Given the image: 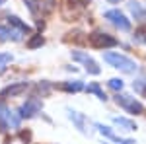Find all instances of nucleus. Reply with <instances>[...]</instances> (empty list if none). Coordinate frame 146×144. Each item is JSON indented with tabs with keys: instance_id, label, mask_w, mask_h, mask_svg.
Instances as JSON below:
<instances>
[{
	"instance_id": "1",
	"label": "nucleus",
	"mask_w": 146,
	"mask_h": 144,
	"mask_svg": "<svg viewBox=\"0 0 146 144\" xmlns=\"http://www.w3.org/2000/svg\"><path fill=\"white\" fill-rule=\"evenodd\" d=\"M103 60H105L107 64H111L113 68L125 72V74H135L136 68H138L133 58L121 55V53H105V55H103Z\"/></svg>"
},
{
	"instance_id": "2",
	"label": "nucleus",
	"mask_w": 146,
	"mask_h": 144,
	"mask_svg": "<svg viewBox=\"0 0 146 144\" xmlns=\"http://www.w3.org/2000/svg\"><path fill=\"white\" fill-rule=\"evenodd\" d=\"M88 43L94 47V49H109V47H115L117 45V39L111 37L107 33H101V31H94V33L88 35Z\"/></svg>"
},
{
	"instance_id": "3",
	"label": "nucleus",
	"mask_w": 146,
	"mask_h": 144,
	"mask_svg": "<svg viewBox=\"0 0 146 144\" xmlns=\"http://www.w3.org/2000/svg\"><path fill=\"white\" fill-rule=\"evenodd\" d=\"M115 101H117L125 111H129V113H135V115H142V113H144V105H142L138 100H135V98H129V96H123V94H117Z\"/></svg>"
},
{
	"instance_id": "4",
	"label": "nucleus",
	"mask_w": 146,
	"mask_h": 144,
	"mask_svg": "<svg viewBox=\"0 0 146 144\" xmlns=\"http://www.w3.org/2000/svg\"><path fill=\"white\" fill-rule=\"evenodd\" d=\"M105 20H109L121 31H129L131 29V22L127 20V16H125L123 12H119V10H107L105 12Z\"/></svg>"
},
{
	"instance_id": "5",
	"label": "nucleus",
	"mask_w": 146,
	"mask_h": 144,
	"mask_svg": "<svg viewBox=\"0 0 146 144\" xmlns=\"http://www.w3.org/2000/svg\"><path fill=\"white\" fill-rule=\"evenodd\" d=\"M72 58H74V60H80V62H84L86 72H90V74H94V76H98V74L101 72V68L98 66V62H96L92 56H88L86 53H82V51H74V53H72Z\"/></svg>"
},
{
	"instance_id": "6",
	"label": "nucleus",
	"mask_w": 146,
	"mask_h": 144,
	"mask_svg": "<svg viewBox=\"0 0 146 144\" xmlns=\"http://www.w3.org/2000/svg\"><path fill=\"white\" fill-rule=\"evenodd\" d=\"M27 88H29L27 82H16V84H10V86H6V88L0 92V98H2V100H6V98H18V96H22Z\"/></svg>"
},
{
	"instance_id": "7",
	"label": "nucleus",
	"mask_w": 146,
	"mask_h": 144,
	"mask_svg": "<svg viewBox=\"0 0 146 144\" xmlns=\"http://www.w3.org/2000/svg\"><path fill=\"white\" fill-rule=\"evenodd\" d=\"M39 111H41V101L37 98H31V100H27L20 107V117L22 119H29V117H33L35 113H39Z\"/></svg>"
},
{
	"instance_id": "8",
	"label": "nucleus",
	"mask_w": 146,
	"mask_h": 144,
	"mask_svg": "<svg viewBox=\"0 0 146 144\" xmlns=\"http://www.w3.org/2000/svg\"><path fill=\"white\" fill-rule=\"evenodd\" d=\"M113 123L117 127H121L123 131H136V123H133L131 119H125V117H113Z\"/></svg>"
},
{
	"instance_id": "9",
	"label": "nucleus",
	"mask_w": 146,
	"mask_h": 144,
	"mask_svg": "<svg viewBox=\"0 0 146 144\" xmlns=\"http://www.w3.org/2000/svg\"><path fill=\"white\" fill-rule=\"evenodd\" d=\"M68 117H70V121L74 123L82 133H86V129H84V121H86V119H84V115H80L78 111H74V109H68Z\"/></svg>"
},
{
	"instance_id": "10",
	"label": "nucleus",
	"mask_w": 146,
	"mask_h": 144,
	"mask_svg": "<svg viewBox=\"0 0 146 144\" xmlns=\"http://www.w3.org/2000/svg\"><path fill=\"white\" fill-rule=\"evenodd\" d=\"M8 23L14 25V27H16L18 31H22V33H27V31H29V25H27V23H23L18 16H8Z\"/></svg>"
},
{
	"instance_id": "11",
	"label": "nucleus",
	"mask_w": 146,
	"mask_h": 144,
	"mask_svg": "<svg viewBox=\"0 0 146 144\" xmlns=\"http://www.w3.org/2000/svg\"><path fill=\"white\" fill-rule=\"evenodd\" d=\"M20 41V35L18 31H12L8 27H0V41Z\"/></svg>"
},
{
	"instance_id": "12",
	"label": "nucleus",
	"mask_w": 146,
	"mask_h": 144,
	"mask_svg": "<svg viewBox=\"0 0 146 144\" xmlns=\"http://www.w3.org/2000/svg\"><path fill=\"white\" fill-rule=\"evenodd\" d=\"M60 88L64 90V92H72V94H76L80 90H84V84L80 82V80H72V82H64Z\"/></svg>"
},
{
	"instance_id": "13",
	"label": "nucleus",
	"mask_w": 146,
	"mask_h": 144,
	"mask_svg": "<svg viewBox=\"0 0 146 144\" xmlns=\"http://www.w3.org/2000/svg\"><path fill=\"white\" fill-rule=\"evenodd\" d=\"M129 8H131V12H133L135 18H144V16H146V8H142L140 2H131Z\"/></svg>"
},
{
	"instance_id": "14",
	"label": "nucleus",
	"mask_w": 146,
	"mask_h": 144,
	"mask_svg": "<svg viewBox=\"0 0 146 144\" xmlns=\"http://www.w3.org/2000/svg\"><path fill=\"white\" fill-rule=\"evenodd\" d=\"M39 2V10H43L45 14H51L56 6V0H37Z\"/></svg>"
},
{
	"instance_id": "15",
	"label": "nucleus",
	"mask_w": 146,
	"mask_h": 144,
	"mask_svg": "<svg viewBox=\"0 0 146 144\" xmlns=\"http://www.w3.org/2000/svg\"><path fill=\"white\" fill-rule=\"evenodd\" d=\"M45 43V37L41 33H35L29 41H27V49H37V47H41V45Z\"/></svg>"
},
{
	"instance_id": "16",
	"label": "nucleus",
	"mask_w": 146,
	"mask_h": 144,
	"mask_svg": "<svg viewBox=\"0 0 146 144\" xmlns=\"http://www.w3.org/2000/svg\"><path fill=\"white\" fill-rule=\"evenodd\" d=\"M86 92H88V94H96V96H98L101 101L107 100V98H105V94H103V90L100 88V84H96V82H94V84H90V86L86 88Z\"/></svg>"
},
{
	"instance_id": "17",
	"label": "nucleus",
	"mask_w": 146,
	"mask_h": 144,
	"mask_svg": "<svg viewBox=\"0 0 146 144\" xmlns=\"http://www.w3.org/2000/svg\"><path fill=\"white\" fill-rule=\"evenodd\" d=\"M133 39H135V43H146V27H138L133 35Z\"/></svg>"
},
{
	"instance_id": "18",
	"label": "nucleus",
	"mask_w": 146,
	"mask_h": 144,
	"mask_svg": "<svg viewBox=\"0 0 146 144\" xmlns=\"http://www.w3.org/2000/svg\"><path fill=\"white\" fill-rule=\"evenodd\" d=\"M123 80H121V78H111V80H109V88L111 90H115V92H121V90H123Z\"/></svg>"
},
{
	"instance_id": "19",
	"label": "nucleus",
	"mask_w": 146,
	"mask_h": 144,
	"mask_svg": "<svg viewBox=\"0 0 146 144\" xmlns=\"http://www.w3.org/2000/svg\"><path fill=\"white\" fill-rule=\"evenodd\" d=\"M23 2H25L27 10L31 12V14H37V12H39V2H37V0H23Z\"/></svg>"
},
{
	"instance_id": "20",
	"label": "nucleus",
	"mask_w": 146,
	"mask_h": 144,
	"mask_svg": "<svg viewBox=\"0 0 146 144\" xmlns=\"http://www.w3.org/2000/svg\"><path fill=\"white\" fill-rule=\"evenodd\" d=\"M96 127H98V131H100L101 134H105V136H109V138H113V136H115L109 127H105V125H96Z\"/></svg>"
},
{
	"instance_id": "21",
	"label": "nucleus",
	"mask_w": 146,
	"mask_h": 144,
	"mask_svg": "<svg viewBox=\"0 0 146 144\" xmlns=\"http://www.w3.org/2000/svg\"><path fill=\"white\" fill-rule=\"evenodd\" d=\"M12 60V55H8V53H0V66H4L6 62H10Z\"/></svg>"
},
{
	"instance_id": "22",
	"label": "nucleus",
	"mask_w": 146,
	"mask_h": 144,
	"mask_svg": "<svg viewBox=\"0 0 146 144\" xmlns=\"http://www.w3.org/2000/svg\"><path fill=\"white\" fill-rule=\"evenodd\" d=\"M2 4H6V0H0V6H2Z\"/></svg>"
}]
</instances>
